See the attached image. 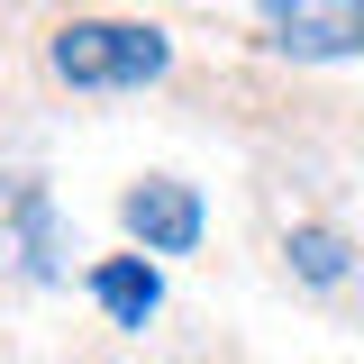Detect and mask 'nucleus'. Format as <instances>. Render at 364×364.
Listing matches in <instances>:
<instances>
[{"label": "nucleus", "instance_id": "nucleus-1", "mask_svg": "<svg viewBox=\"0 0 364 364\" xmlns=\"http://www.w3.org/2000/svg\"><path fill=\"white\" fill-rule=\"evenodd\" d=\"M46 64H55V82H73V91H136V82H155L173 64V46L146 18H73V28L46 37Z\"/></svg>", "mask_w": 364, "mask_h": 364}, {"label": "nucleus", "instance_id": "nucleus-2", "mask_svg": "<svg viewBox=\"0 0 364 364\" xmlns=\"http://www.w3.org/2000/svg\"><path fill=\"white\" fill-rule=\"evenodd\" d=\"M264 37L282 55H364V0H264Z\"/></svg>", "mask_w": 364, "mask_h": 364}, {"label": "nucleus", "instance_id": "nucleus-3", "mask_svg": "<svg viewBox=\"0 0 364 364\" xmlns=\"http://www.w3.org/2000/svg\"><path fill=\"white\" fill-rule=\"evenodd\" d=\"M119 219H128V237L146 255H191V246H200V200H191V182H164V173L128 182Z\"/></svg>", "mask_w": 364, "mask_h": 364}, {"label": "nucleus", "instance_id": "nucleus-4", "mask_svg": "<svg viewBox=\"0 0 364 364\" xmlns=\"http://www.w3.org/2000/svg\"><path fill=\"white\" fill-rule=\"evenodd\" d=\"M282 264H291V282H310V291H337V282L355 273V237L328 228V219H301L282 237Z\"/></svg>", "mask_w": 364, "mask_h": 364}, {"label": "nucleus", "instance_id": "nucleus-5", "mask_svg": "<svg viewBox=\"0 0 364 364\" xmlns=\"http://www.w3.org/2000/svg\"><path fill=\"white\" fill-rule=\"evenodd\" d=\"M91 301L119 318V328H146V318H155V301H164V282H155V264H146V255H109V264H91Z\"/></svg>", "mask_w": 364, "mask_h": 364}, {"label": "nucleus", "instance_id": "nucleus-6", "mask_svg": "<svg viewBox=\"0 0 364 364\" xmlns=\"http://www.w3.org/2000/svg\"><path fill=\"white\" fill-rule=\"evenodd\" d=\"M18 237H28V264L55 273V228H46V191H18Z\"/></svg>", "mask_w": 364, "mask_h": 364}]
</instances>
